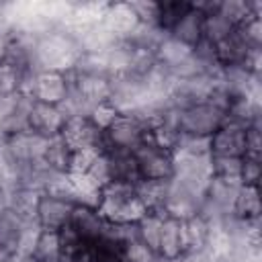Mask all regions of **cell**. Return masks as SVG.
<instances>
[{
    "instance_id": "obj_1",
    "label": "cell",
    "mask_w": 262,
    "mask_h": 262,
    "mask_svg": "<svg viewBox=\"0 0 262 262\" xmlns=\"http://www.w3.org/2000/svg\"><path fill=\"white\" fill-rule=\"evenodd\" d=\"M96 211L108 223H137L147 213L135 196V184L127 182L104 184Z\"/></svg>"
},
{
    "instance_id": "obj_2",
    "label": "cell",
    "mask_w": 262,
    "mask_h": 262,
    "mask_svg": "<svg viewBox=\"0 0 262 262\" xmlns=\"http://www.w3.org/2000/svg\"><path fill=\"white\" fill-rule=\"evenodd\" d=\"M225 121V113L219 111L217 106H213L207 100L188 104L186 108L180 111L178 117V127L180 133L184 135H205L211 137Z\"/></svg>"
},
{
    "instance_id": "obj_3",
    "label": "cell",
    "mask_w": 262,
    "mask_h": 262,
    "mask_svg": "<svg viewBox=\"0 0 262 262\" xmlns=\"http://www.w3.org/2000/svg\"><path fill=\"white\" fill-rule=\"evenodd\" d=\"M133 154L141 180H170L174 176V151L156 145L149 135Z\"/></svg>"
},
{
    "instance_id": "obj_4",
    "label": "cell",
    "mask_w": 262,
    "mask_h": 262,
    "mask_svg": "<svg viewBox=\"0 0 262 262\" xmlns=\"http://www.w3.org/2000/svg\"><path fill=\"white\" fill-rule=\"evenodd\" d=\"M61 137L70 145L72 151H82V149H94L104 154L106 151V139L104 131H100L88 117H72L66 119Z\"/></svg>"
},
{
    "instance_id": "obj_5",
    "label": "cell",
    "mask_w": 262,
    "mask_h": 262,
    "mask_svg": "<svg viewBox=\"0 0 262 262\" xmlns=\"http://www.w3.org/2000/svg\"><path fill=\"white\" fill-rule=\"evenodd\" d=\"M104 139H106V151L108 149L135 151L147 139V131L143 129V125L135 117L119 115L115 119V123L104 131Z\"/></svg>"
},
{
    "instance_id": "obj_6",
    "label": "cell",
    "mask_w": 262,
    "mask_h": 262,
    "mask_svg": "<svg viewBox=\"0 0 262 262\" xmlns=\"http://www.w3.org/2000/svg\"><path fill=\"white\" fill-rule=\"evenodd\" d=\"M72 211H74L72 203L61 201L57 196H51L47 192H41L37 199L35 217H37V223L43 231H59L63 225L70 223Z\"/></svg>"
},
{
    "instance_id": "obj_7",
    "label": "cell",
    "mask_w": 262,
    "mask_h": 262,
    "mask_svg": "<svg viewBox=\"0 0 262 262\" xmlns=\"http://www.w3.org/2000/svg\"><path fill=\"white\" fill-rule=\"evenodd\" d=\"M211 156L217 158H244L246 156V129L223 123L211 135Z\"/></svg>"
},
{
    "instance_id": "obj_8",
    "label": "cell",
    "mask_w": 262,
    "mask_h": 262,
    "mask_svg": "<svg viewBox=\"0 0 262 262\" xmlns=\"http://www.w3.org/2000/svg\"><path fill=\"white\" fill-rule=\"evenodd\" d=\"M70 78L66 72H41L33 86V98L45 104H61L70 90Z\"/></svg>"
},
{
    "instance_id": "obj_9",
    "label": "cell",
    "mask_w": 262,
    "mask_h": 262,
    "mask_svg": "<svg viewBox=\"0 0 262 262\" xmlns=\"http://www.w3.org/2000/svg\"><path fill=\"white\" fill-rule=\"evenodd\" d=\"M106 223L108 221L102 219L96 209H90V207H84V205H76L74 211H72V219H70V225L78 231L80 239L86 242V244L102 239L104 231H106Z\"/></svg>"
},
{
    "instance_id": "obj_10",
    "label": "cell",
    "mask_w": 262,
    "mask_h": 262,
    "mask_svg": "<svg viewBox=\"0 0 262 262\" xmlns=\"http://www.w3.org/2000/svg\"><path fill=\"white\" fill-rule=\"evenodd\" d=\"M29 123H31V131H35L43 137H53V135L61 133L66 119L57 106L35 100L31 106V113H29Z\"/></svg>"
},
{
    "instance_id": "obj_11",
    "label": "cell",
    "mask_w": 262,
    "mask_h": 262,
    "mask_svg": "<svg viewBox=\"0 0 262 262\" xmlns=\"http://www.w3.org/2000/svg\"><path fill=\"white\" fill-rule=\"evenodd\" d=\"M106 166H108V180L111 182H127V184H137L141 180L137 160L133 151L125 149H108L104 154Z\"/></svg>"
},
{
    "instance_id": "obj_12",
    "label": "cell",
    "mask_w": 262,
    "mask_h": 262,
    "mask_svg": "<svg viewBox=\"0 0 262 262\" xmlns=\"http://www.w3.org/2000/svg\"><path fill=\"white\" fill-rule=\"evenodd\" d=\"M33 221L37 219H25L12 209H2L0 211V248L16 256L23 233Z\"/></svg>"
},
{
    "instance_id": "obj_13",
    "label": "cell",
    "mask_w": 262,
    "mask_h": 262,
    "mask_svg": "<svg viewBox=\"0 0 262 262\" xmlns=\"http://www.w3.org/2000/svg\"><path fill=\"white\" fill-rule=\"evenodd\" d=\"M100 20L106 25V29L117 39H127L133 33V29L139 25L137 16L133 14V10L129 8L127 2L125 4H108Z\"/></svg>"
},
{
    "instance_id": "obj_14",
    "label": "cell",
    "mask_w": 262,
    "mask_h": 262,
    "mask_svg": "<svg viewBox=\"0 0 262 262\" xmlns=\"http://www.w3.org/2000/svg\"><path fill=\"white\" fill-rule=\"evenodd\" d=\"M170 180H139L135 184V196L145 211L164 213V203L168 199Z\"/></svg>"
},
{
    "instance_id": "obj_15",
    "label": "cell",
    "mask_w": 262,
    "mask_h": 262,
    "mask_svg": "<svg viewBox=\"0 0 262 262\" xmlns=\"http://www.w3.org/2000/svg\"><path fill=\"white\" fill-rule=\"evenodd\" d=\"M203 18H205V14L199 12L192 6V2H190V10L176 23V27L168 35L174 37V39H178L180 43L192 47L199 39H203Z\"/></svg>"
},
{
    "instance_id": "obj_16",
    "label": "cell",
    "mask_w": 262,
    "mask_h": 262,
    "mask_svg": "<svg viewBox=\"0 0 262 262\" xmlns=\"http://www.w3.org/2000/svg\"><path fill=\"white\" fill-rule=\"evenodd\" d=\"M160 258L166 262L176 260L182 254V239H180V219L164 217L162 221V235H160Z\"/></svg>"
},
{
    "instance_id": "obj_17",
    "label": "cell",
    "mask_w": 262,
    "mask_h": 262,
    "mask_svg": "<svg viewBox=\"0 0 262 262\" xmlns=\"http://www.w3.org/2000/svg\"><path fill=\"white\" fill-rule=\"evenodd\" d=\"M190 53H192V47L180 43L178 39H174L170 35H166L160 41V45L156 47V59H158V63H162L168 70L178 68L182 61H186L190 57Z\"/></svg>"
},
{
    "instance_id": "obj_18",
    "label": "cell",
    "mask_w": 262,
    "mask_h": 262,
    "mask_svg": "<svg viewBox=\"0 0 262 262\" xmlns=\"http://www.w3.org/2000/svg\"><path fill=\"white\" fill-rule=\"evenodd\" d=\"M72 156L74 151L70 149V145L66 143V139L59 135H53L47 139V147H45V164L55 170V172H61V174H68L70 172V164H72Z\"/></svg>"
},
{
    "instance_id": "obj_19",
    "label": "cell",
    "mask_w": 262,
    "mask_h": 262,
    "mask_svg": "<svg viewBox=\"0 0 262 262\" xmlns=\"http://www.w3.org/2000/svg\"><path fill=\"white\" fill-rule=\"evenodd\" d=\"M231 215L237 219H244V221L260 217V190H258V186H248V184L239 186Z\"/></svg>"
},
{
    "instance_id": "obj_20",
    "label": "cell",
    "mask_w": 262,
    "mask_h": 262,
    "mask_svg": "<svg viewBox=\"0 0 262 262\" xmlns=\"http://www.w3.org/2000/svg\"><path fill=\"white\" fill-rule=\"evenodd\" d=\"M164 217H168L166 213H151L147 211L139 221H137V235L139 242L145 244L149 250H154L158 254L160 250V235H162V221Z\"/></svg>"
},
{
    "instance_id": "obj_21",
    "label": "cell",
    "mask_w": 262,
    "mask_h": 262,
    "mask_svg": "<svg viewBox=\"0 0 262 262\" xmlns=\"http://www.w3.org/2000/svg\"><path fill=\"white\" fill-rule=\"evenodd\" d=\"M190 10V2H180V0H164L158 2V27L164 33H170L176 23Z\"/></svg>"
},
{
    "instance_id": "obj_22",
    "label": "cell",
    "mask_w": 262,
    "mask_h": 262,
    "mask_svg": "<svg viewBox=\"0 0 262 262\" xmlns=\"http://www.w3.org/2000/svg\"><path fill=\"white\" fill-rule=\"evenodd\" d=\"M31 256L37 262H57L61 256V248L57 242V233L55 231H43L37 235V242L33 246Z\"/></svg>"
},
{
    "instance_id": "obj_23",
    "label": "cell",
    "mask_w": 262,
    "mask_h": 262,
    "mask_svg": "<svg viewBox=\"0 0 262 262\" xmlns=\"http://www.w3.org/2000/svg\"><path fill=\"white\" fill-rule=\"evenodd\" d=\"M233 31H235V27L225 16H221L217 10L211 14H205V18H203V37L215 45L221 43L223 39H227Z\"/></svg>"
},
{
    "instance_id": "obj_24",
    "label": "cell",
    "mask_w": 262,
    "mask_h": 262,
    "mask_svg": "<svg viewBox=\"0 0 262 262\" xmlns=\"http://www.w3.org/2000/svg\"><path fill=\"white\" fill-rule=\"evenodd\" d=\"M217 12L225 16L233 27H239L250 18H256L250 10V2H244V0H221L217 4Z\"/></svg>"
},
{
    "instance_id": "obj_25",
    "label": "cell",
    "mask_w": 262,
    "mask_h": 262,
    "mask_svg": "<svg viewBox=\"0 0 262 262\" xmlns=\"http://www.w3.org/2000/svg\"><path fill=\"white\" fill-rule=\"evenodd\" d=\"M211 174L217 178H237L242 174V158H217L211 156Z\"/></svg>"
},
{
    "instance_id": "obj_26",
    "label": "cell",
    "mask_w": 262,
    "mask_h": 262,
    "mask_svg": "<svg viewBox=\"0 0 262 262\" xmlns=\"http://www.w3.org/2000/svg\"><path fill=\"white\" fill-rule=\"evenodd\" d=\"M123 262H164V260L160 258V254H156L145 244L135 239L123 248Z\"/></svg>"
},
{
    "instance_id": "obj_27",
    "label": "cell",
    "mask_w": 262,
    "mask_h": 262,
    "mask_svg": "<svg viewBox=\"0 0 262 262\" xmlns=\"http://www.w3.org/2000/svg\"><path fill=\"white\" fill-rule=\"evenodd\" d=\"M119 117V111L106 100V102H100V104H96L94 108H92V113H90V121L100 129V131H106L113 123H115V119Z\"/></svg>"
},
{
    "instance_id": "obj_28",
    "label": "cell",
    "mask_w": 262,
    "mask_h": 262,
    "mask_svg": "<svg viewBox=\"0 0 262 262\" xmlns=\"http://www.w3.org/2000/svg\"><path fill=\"white\" fill-rule=\"evenodd\" d=\"M127 4L141 25H158V2L143 0V2H127Z\"/></svg>"
},
{
    "instance_id": "obj_29",
    "label": "cell",
    "mask_w": 262,
    "mask_h": 262,
    "mask_svg": "<svg viewBox=\"0 0 262 262\" xmlns=\"http://www.w3.org/2000/svg\"><path fill=\"white\" fill-rule=\"evenodd\" d=\"M260 170H262L260 168V156H244L242 158V174H239L242 184L258 186Z\"/></svg>"
},
{
    "instance_id": "obj_30",
    "label": "cell",
    "mask_w": 262,
    "mask_h": 262,
    "mask_svg": "<svg viewBox=\"0 0 262 262\" xmlns=\"http://www.w3.org/2000/svg\"><path fill=\"white\" fill-rule=\"evenodd\" d=\"M213 260H215V256H213L211 248L205 246V248H196V250H186L172 262H213Z\"/></svg>"
},
{
    "instance_id": "obj_31",
    "label": "cell",
    "mask_w": 262,
    "mask_h": 262,
    "mask_svg": "<svg viewBox=\"0 0 262 262\" xmlns=\"http://www.w3.org/2000/svg\"><path fill=\"white\" fill-rule=\"evenodd\" d=\"M0 262H14V254H10L4 248H0Z\"/></svg>"
}]
</instances>
